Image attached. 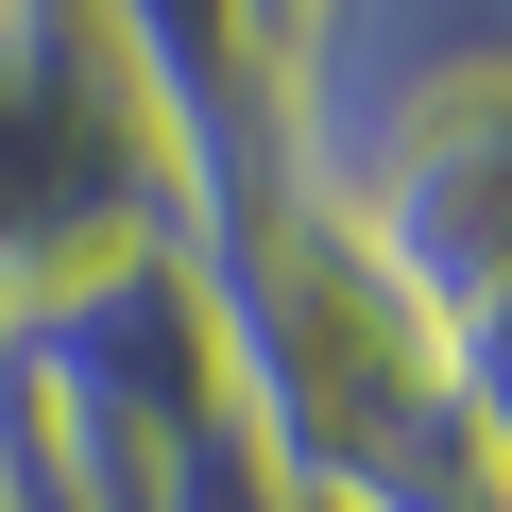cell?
I'll use <instances>...</instances> for the list:
<instances>
[{
  "label": "cell",
  "instance_id": "obj_2",
  "mask_svg": "<svg viewBox=\"0 0 512 512\" xmlns=\"http://www.w3.org/2000/svg\"><path fill=\"white\" fill-rule=\"evenodd\" d=\"M495 512H512V444H495Z\"/></svg>",
  "mask_w": 512,
  "mask_h": 512
},
{
  "label": "cell",
  "instance_id": "obj_1",
  "mask_svg": "<svg viewBox=\"0 0 512 512\" xmlns=\"http://www.w3.org/2000/svg\"><path fill=\"white\" fill-rule=\"evenodd\" d=\"M171 239V137L137 103L120 0H0V342Z\"/></svg>",
  "mask_w": 512,
  "mask_h": 512
},
{
  "label": "cell",
  "instance_id": "obj_3",
  "mask_svg": "<svg viewBox=\"0 0 512 512\" xmlns=\"http://www.w3.org/2000/svg\"><path fill=\"white\" fill-rule=\"evenodd\" d=\"M0 512H18V495H0Z\"/></svg>",
  "mask_w": 512,
  "mask_h": 512
}]
</instances>
